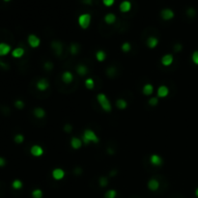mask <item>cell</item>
<instances>
[{
    "mask_svg": "<svg viewBox=\"0 0 198 198\" xmlns=\"http://www.w3.org/2000/svg\"><path fill=\"white\" fill-rule=\"evenodd\" d=\"M61 79L65 84H71V83L75 80V77L72 72L64 71L61 75Z\"/></svg>",
    "mask_w": 198,
    "mask_h": 198,
    "instance_id": "15",
    "label": "cell"
},
{
    "mask_svg": "<svg viewBox=\"0 0 198 198\" xmlns=\"http://www.w3.org/2000/svg\"><path fill=\"white\" fill-rule=\"evenodd\" d=\"M119 9L122 13H129L132 9V3L130 1H128V0L122 1L121 3H120Z\"/></svg>",
    "mask_w": 198,
    "mask_h": 198,
    "instance_id": "22",
    "label": "cell"
},
{
    "mask_svg": "<svg viewBox=\"0 0 198 198\" xmlns=\"http://www.w3.org/2000/svg\"><path fill=\"white\" fill-rule=\"evenodd\" d=\"M49 86H50V83H49L48 79H46V77H41L37 81V83H36V88L40 92H45V91L48 89Z\"/></svg>",
    "mask_w": 198,
    "mask_h": 198,
    "instance_id": "7",
    "label": "cell"
},
{
    "mask_svg": "<svg viewBox=\"0 0 198 198\" xmlns=\"http://www.w3.org/2000/svg\"><path fill=\"white\" fill-rule=\"evenodd\" d=\"M195 14H196V13H195V10L193 9V8H189V9L187 10V15H189V17H193Z\"/></svg>",
    "mask_w": 198,
    "mask_h": 198,
    "instance_id": "38",
    "label": "cell"
},
{
    "mask_svg": "<svg viewBox=\"0 0 198 198\" xmlns=\"http://www.w3.org/2000/svg\"><path fill=\"white\" fill-rule=\"evenodd\" d=\"M65 176H66V172H65L64 169L60 167L54 168L52 172H51V177L55 181H61V180H63L65 178Z\"/></svg>",
    "mask_w": 198,
    "mask_h": 198,
    "instance_id": "8",
    "label": "cell"
},
{
    "mask_svg": "<svg viewBox=\"0 0 198 198\" xmlns=\"http://www.w3.org/2000/svg\"><path fill=\"white\" fill-rule=\"evenodd\" d=\"M174 15H175L174 12L171 9H169V8H165V9L161 10L160 12V17L163 20H170L173 19Z\"/></svg>",
    "mask_w": 198,
    "mask_h": 198,
    "instance_id": "17",
    "label": "cell"
},
{
    "mask_svg": "<svg viewBox=\"0 0 198 198\" xmlns=\"http://www.w3.org/2000/svg\"><path fill=\"white\" fill-rule=\"evenodd\" d=\"M91 20H92L91 15L88 14V13H84V14H81L79 17V19H77V23H79L80 28H82V29H87L91 24Z\"/></svg>",
    "mask_w": 198,
    "mask_h": 198,
    "instance_id": "3",
    "label": "cell"
},
{
    "mask_svg": "<svg viewBox=\"0 0 198 198\" xmlns=\"http://www.w3.org/2000/svg\"><path fill=\"white\" fill-rule=\"evenodd\" d=\"M22 187H23V183L19 179H15L12 182V187L15 191H19V189H22Z\"/></svg>",
    "mask_w": 198,
    "mask_h": 198,
    "instance_id": "27",
    "label": "cell"
},
{
    "mask_svg": "<svg viewBox=\"0 0 198 198\" xmlns=\"http://www.w3.org/2000/svg\"><path fill=\"white\" fill-rule=\"evenodd\" d=\"M169 92V88L166 85H160L157 89V97L158 99H164L168 97Z\"/></svg>",
    "mask_w": 198,
    "mask_h": 198,
    "instance_id": "12",
    "label": "cell"
},
{
    "mask_svg": "<svg viewBox=\"0 0 198 198\" xmlns=\"http://www.w3.org/2000/svg\"><path fill=\"white\" fill-rule=\"evenodd\" d=\"M95 57L96 59H97L98 62H105L106 57H107V54H106V52L105 50H103V49H99V50H97V52H96L95 54Z\"/></svg>",
    "mask_w": 198,
    "mask_h": 198,
    "instance_id": "25",
    "label": "cell"
},
{
    "mask_svg": "<svg viewBox=\"0 0 198 198\" xmlns=\"http://www.w3.org/2000/svg\"><path fill=\"white\" fill-rule=\"evenodd\" d=\"M70 52L72 55H77L79 52V46L75 43H72L70 46Z\"/></svg>",
    "mask_w": 198,
    "mask_h": 198,
    "instance_id": "28",
    "label": "cell"
},
{
    "mask_svg": "<svg viewBox=\"0 0 198 198\" xmlns=\"http://www.w3.org/2000/svg\"><path fill=\"white\" fill-rule=\"evenodd\" d=\"M14 105H15V107L17 109H19V110H21V109L24 108V106H25L24 101H23L22 100H17L15 101Z\"/></svg>",
    "mask_w": 198,
    "mask_h": 198,
    "instance_id": "35",
    "label": "cell"
},
{
    "mask_svg": "<svg viewBox=\"0 0 198 198\" xmlns=\"http://www.w3.org/2000/svg\"><path fill=\"white\" fill-rule=\"evenodd\" d=\"M128 105H129V103H128V101L123 98L117 99L116 101H115V105H116V107L119 109V110H125V109H127Z\"/></svg>",
    "mask_w": 198,
    "mask_h": 198,
    "instance_id": "23",
    "label": "cell"
},
{
    "mask_svg": "<svg viewBox=\"0 0 198 198\" xmlns=\"http://www.w3.org/2000/svg\"><path fill=\"white\" fill-rule=\"evenodd\" d=\"M81 138H82L83 143H84V145H89L90 143L98 144V143L100 142V137H99L97 134L91 129L84 130Z\"/></svg>",
    "mask_w": 198,
    "mask_h": 198,
    "instance_id": "2",
    "label": "cell"
},
{
    "mask_svg": "<svg viewBox=\"0 0 198 198\" xmlns=\"http://www.w3.org/2000/svg\"><path fill=\"white\" fill-rule=\"evenodd\" d=\"M115 0H103V3L106 7H111L114 4Z\"/></svg>",
    "mask_w": 198,
    "mask_h": 198,
    "instance_id": "40",
    "label": "cell"
},
{
    "mask_svg": "<svg viewBox=\"0 0 198 198\" xmlns=\"http://www.w3.org/2000/svg\"><path fill=\"white\" fill-rule=\"evenodd\" d=\"M25 54V49L21 48V46H17V48H14L11 52V55L13 56V58L15 59H20L24 56Z\"/></svg>",
    "mask_w": 198,
    "mask_h": 198,
    "instance_id": "18",
    "label": "cell"
},
{
    "mask_svg": "<svg viewBox=\"0 0 198 198\" xmlns=\"http://www.w3.org/2000/svg\"><path fill=\"white\" fill-rule=\"evenodd\" d=\"M75 72H77V74L79 75V77H85V75H87L88 72H89V69H88V67L84 64H79L75 67Z\"/></svg>",
    "mask_w": 198,
    "mask_h": 198,
    "instance_id": "19",
    "label": "cell"
},
{
    "mask_svg": "<svg viewBox=\"0 0 198 198\" xmlns=\"http://www.w3.org/2000/svg\"><path fill=\"white\" fill-rule=\"evenodd\" d=\"M117 197V191L115 189H110L108 191H105V198H116Z\"/></svg>",
    "mask_w": 198,
    "mask_h": 198,
    "instance_id": "31",
    "label": "cell"
},
{
    "mask_svg": "<svg viewBox=\"0 0 198 198\" xmlns=\"http://www.w3.org/2000/svg\"><path fill=\"white\" fill-rule=\"evenodd\" d=\"M154 90H155V88H154V85L152 83H146L142 87V94L146 97H149V96L153 95Z\"/></svg>",
    "mask_w": 198,
    "mask_h": 198,
    "instance_id": "20",
    "label": "cell"
},
{
    "mask_svg": "<svg viewBox=\"0 0 198 198\" xmlns=\"http://www.w3.org/2000/svg\"><path fill=\"white\" fill-rule=\"evenodd\" d=\"M174 62V55L171 53L164 54L160 59V63L163 67H170Z\"/></svg>",
    "mask_w": 198,
    "mask_h": 198,
    "instance_id": "11",
    "label": "cell"
},
{
    "mask_svg": "<svg viewBox=\"0 0 198 198\" xmlns=\"http://www.w3.org/2000/svg\"><path fill=\"white\" fill-rule=\"evenodd\" d=\"M44 67H45L46 71H51V70L53 69V65L51 62H46L45 65H44Z\"/></svg>",
    "mask_w": 198,
    "mask_h": 198,
    "instance_id": "39",
    "label": "cell"
},
{
    "mask_svg": "<svg viewBox=\"0 0 198 198\" xmlns=\"http://www.w3.org/2000/svg\"><path fill=\"white\" fill-rule=\"evenodd\" d=\"M121 50L125 53H128L132 50V44L130 42H124L121 45Z\"/></svg>",
    "mask_w": 198,
    "mask_h": 198,
    "instance_id": "29",
    "label": "cell"
},
{
    "mask_svg": "<svg viewBox=\"0 0 198 198\" xmlns=\"http://www.w3.org/2000/svg\"><path fill=\"white\" fill-rule=\"evenodd\" d=\"M27 44L31 48H38L41 46V39L35 34H30L27 37Z\"/></svg>",
    "mask_w": 198,
    "mask_h": 198,
    "instance_id": "4",
    "label": "cell"
},
{
    "mask_svg": "<svg viewBox=\"0 0 198 198\" xmlns=\"http://www.w3.org/2000/svg\"><path fill=\"white\" fill-rule=\"evenodd\" d=\"M4 1H5V2H9L10 0H4Z\"/></svg>",
    "mask_w": 198,
    "mask_h": 198,
    "instance_id": "45",
    "label": "cell"
},
{
    "mask_svg": "<svg viewBox=\"0 0 198 198\" xmlns=\"http://www.w3.org/2000/svg\"><path fill=\"white\" fill-rule=\"evenodd\" d=\"M160 187V181H158V179H156V178H151L149 181H148V183H147L148 189H149V191H158Z\"/></svg>",
    "mask_w": 198,
    "mask_h": 198,
    "instance_id": "14",
    "label": "cell"
},
{
    "mask_svg": "<svg viewBox=\"0 0 198 198\" xmlns=\"http://www.w3.org/2000/svg\"><path fill=\"white\" fill-rule=\"evenodd\" d=\"M149 161L150 163L153 166H156V167H158V166H161L163 163V158L160 157L158 154H152L149 158Z\"/></svg>",
    "mask_w": 198,
    "mask_h": 198,
    "instance_id": "9",
    "label": "cell"
},
{
    "mask_svg": "<svg viewBox=\"0 0 198 198\" xmlns=\"http://www.w3.org/2000/svg\"><path fill=\"white\" fill-rule=\"evenodd\" d=\"M160 44V40L156 37V36H150V37L147 38L146 40V46H147L148 48L150 49H154L156 48Z\"/></svg>",
    "mask_w": 198,
    "mask_h": 198,
    "instance_id": "16",
    "label": "cell"
},
{
    "mask_svg": "<svg viewBox=\"0 0 198 198\" xmlns=\"http://www.w3.org/2000/svg\"><path fill=\"white\" fill-rule=\"evenodd\" d=\"M84 86L87 90H93L96 86L95 80H94V79H92V77H87V79L84 80Z\"/></svg>",
    "mask_w": 198,
    "mask_h": 198,
    "instance_id": "26",
    "label": "cell"
},
{
    "mask_svg": "<svg viewBox=\"0 0 198 198\" xmlns=\"http://www.w3.org/2000/svg\"><path fill=\"white\" fill-rule=\"evenodd\" d=\"M96 99H97V101L99 105H100L101 108L103 109L105 112L110 113L111 111H112L111 101L105 93H98L97 96H96Z\"/></svg>",
    "mask_w": 198,
    "mask_h": 198,
    "instance_id": "1",
    "label": "cell"
},
{
    "mask_svg": "<svg viewBox=\"0 0 198 198\" xmlns=\"http://www.w3.org/2000/svg\"><path fill=\"white\" fill-rule=\"evenodd\" d=\"M33 115L37 119H44L46 115V112L45 108L41 107V106H38V107H35L33 109Z\"/></svg>",
    "mask_w": 198,
    "mask_h": 198,
    "instance_id": "21",
    "label": "cell"
},
{
    "mask_svg": "<svg viewBox=\"0 0 198 198\" xmlns=\"http://www.w3.org/2000/svg\"><path fill=\"white\" fill-rule=\"evenodd\" d=\"M6 160L3 157H0V167H3V166L6 165Z\"/></svg>",
    "mask_w": 198,
    "mask_h": 198,
    "instance_id": "42",
    "label": "cell"
},
{
    "mask_svg": "<svg viewBox=\"0 0 198 198\" xmlns=\"http://www.w3.org/2000/svg\"><path fill=\"white\" fill-rule=\"evenodd\" d=\"M103 20H105V22L106 23V24L112 25L116 21V15H114L113 13H108V14H106L105 15V17H103Z\"/></svg>",
    "mask_w": 198,
    "mask_h": 198,
    "instance_id": "24",
    "label": "cell"
},
{
    "mask_svg": "<svg viewBox=\"0 0 198 198\" xmlns=\"http://www.w3.org/2000/svg\"><path fill=\"white\" fill-rule=\"evenodd\" d=\"M29 152L31 154V156L34 158H40L42 156H44V154H45V150H44V148L42 147L41 145L39 144H34L30 147V150Z\"/></svg>",
    "mask_w": 198,
    "mask_h": 198,
    "instance_id": "6",
    "label": "cell"
},
{
    "mask_svg": "<svg viewBox=\"0 0 198 198\" xmlns=\"http://www.w3.org/2000/svg\"><path fill=\"white\" fill-rule=\"evenodd\" d=\"M50 46L52 48V50L54 51L56 56H61L64 52V45L63 43L59 41H52L50 44Z\"/></svg>",
    "mask_w": 198,
    "mask_h": 198,
    "instance_id": "5",
    "label": "cell"
},
{
    "mask_svg": "<svg viewBox=\"0 0 198 198\" xmlns=\"http://www.w3.org/2000/svg\"><path fill=\"white\" fill-rule=\"evenodd\" d=\"M182 49H183V46H182L181 44H176V45L174 46V51H175V52H180Z\"/></svg>",
    "mask_w": 198,
    "mask_h": 198,
    "instance_id": "41",
    "label": "cell"
},
{
    "mask_svg": "<svg viewBox=\"0 0 198 198\" xmlns=\"http://www.w3.org/2000/svg\"><path fill=\"white\" fill-rule=\"evenodd\" d=\"M191 61L194 65L198 66V50H194L191 54Z\"/></svg>",
    "mask_w": 198,
    "mask_h": 198,
    "instance_id": "36",
    "label": "cell"
},
{
    "mask_svg": "<svg viewBox=\"0 0 198 198\" xmlns=\"http://www.w3.org/2000/svg\"><path fill=\"white\" fill-rule=\"evenodd\" d=\"M108 183H109L108 178H107V177H105V176H101V177H100V179H99V184H100V186L101 187H107Z\"/></svg>",
    "mask_w": 198,
    "mask_h": 198,
    "instance_id": "33",
    "label": "cell"
},
{
    "mask_svg": "<svg viewBox=\"0 0 198 198\" xmlns=\"http://www.w3.org/2000/svg\"><path fill=\"white\" fill-rule=\"evenodd\" d=\"M83 144H84V143H83L82 139L79 138V137H77V136L72 137L71 140H70V145H71L72 149H74V150L81 149Z\"/></svg>",
    "mask_w": 198,
    "mask_h": 198,
    "instance_id": "13",
    "label": "cell"
},
{
    "mask_svg": "<svg viewBox=\"0 0 198 198\" xmlns=\"http://www.w3.org/2000/svg\"><path fill=\"white\" fill-rule=\"evenodd\" d=\"M24 135L21 134H17L14 136V141L15 143H17V144H22L23 142H24Z\"/></svg>",
    "mask_w": 198,
    "mask_h": 198,
    "instance_id": "32",
    "label": "cell"
},
{
    "mask_svg": "<svg viewBox=\"0 0 198 198\" xmlns=\"http://www.w3.org/2000/svg\"><path fill=\"white\" fill-rule=\"evenodd\" d=\"M158 101H160V100H158V97H152L148 100V105L152 106V107H156L158 105Z\"/></svg>",
    "mask_w": 198,
    "mask_h": 198,
    "instance_id": "34",
    "label": "cell"
},
{
    "mask_svg": "<svg viewBox=\"0 0 198 198\" xmlns=\"http://www.w3.org/2000/svg\"><path fill=\"white\" fill-rule=\"evenodd\" d=\"M12 46L5 42H1L0 43V57L7 56L9 53L12 52Z\"/></svg>",
    "mask_w": 198,
    "mask_h": 198,
    "instance_id": "10",
    "label": "cell"
},
{
    "mask_svg": "<svg viewBox=\"0 0 198 198\" xmlns=\"http://www.w3.org/2000/svg\"><path fill=\"white\" fill-rule=\"evenodd\" d=\"M83 1H84L85 4H88V5H90L92 3V0H83Z\"/></svg>",
    "mask_w": 198,
    "mask_h": 198,
    "instance_id": "43",
    "label": "cell"
},
{
    "mask_svg": "<svg viewBox=\"0 0 198 198\" xmlns=\"http://www.w3.org/2000/svg\"><path fill=\"white\" fill-rule=\"evenodd\" d=\"M195 196L198 198V187H197L196 189H195Z\"/></svg>",
    "mask_w": 198,
    "mask_h": 198,
    "instance_id": "44",
    "label": "cell"
},
{
    "mask_svg": "<svg viewBox=\"0 0 198 198\" xmlns=\"http://www.w3.org/2000/svg\"><path fill=\"white\" fill-rule=\"evenodd\" d=\"M31 196H32V198H43L44 192L40 189H35L31 192Z\"/></svg>",
    "mask_w": 198,
    "mask_h": 198,
    "instance_id": "30",
    "label": "cell"
},
{
    "mask_svg": "<svg viewBox=\"0 0 198 198\" xmlns=\"http://www.w3.org/2000/svg\"><path fill=\"white\" fill-rule=\"evenodd\" d=\"M63 130H64L65 132H67V134H70V132H72V126L71 124H66L64 126Z\"/></svg>",
    "mask_w": 198,
    "mask_h": 198,
    "instance_id": "37",
    "label": "cell"
}]
</instances>
